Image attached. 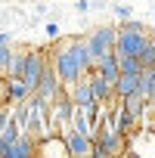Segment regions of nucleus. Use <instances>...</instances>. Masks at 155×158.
<instances>
[{
  "mask_svg": "<svg viewBox=\"0 0 155 158\" xmlns=\"http://www.w3.org/2000/svg\"><path fill=\"white\" fill-rule=\"evenodd\" d=\"M53 68H56V77L59 84L68 87L74 81H81V77L93 68L90 65V56H87V44L78 40V37H68L56 47V56H53Z\"/></svg>",
  "mask_w": 155,
  "mask_h": 158,
  "instance_id": "f257e3e1",
  "label": "nucleus"
},
{
  "mask_svg": "<svg viewBox=\"0 0 155 158\" xmlns=\"http://www.w3.org/2000/svg\"><path fill=\"white\" fill-rule=\"evenodd\" d=\"M84 44H87L90 65H96L106 53H112V50H115V28H99V31H93Z\"/></svg>",
  "mask_w": 155,
  "mask_h": 158,
  "instance_id": "f03ea898",
  "label": "nucleus"
},
{
  "mask_svg": "<svg viewBox=\"0 0 155 158\" xmlns=\"http://www.w3.org/2000/svg\"><path fill=\"white\" fill-rule=\"evenodd\" d=\"M44 68H47L44 53H40V50H25V59H22V71H19V77L28 84V90H31V93H34V87H37V81H40Z\"/></svg>",
  "mask_w": 155,
  "mask_h": 158,
  "instance_id": "7ed1b4c3",
  "label": "nucleus"
},
{
  "mask_svg": "<svg viewBox=\"0 0 155 158\" xmlns=\"http://www.w3.org/2000/svg\"><path fill=\"white\" fill-rule=\"evenodd\" d=\"M146 37H149V31H146V28H143V31L115 28V53H121V56H136V53L143 50Z\"/></svg>",
  "mask_w": 155,
  "mask_h": 158,
  "instance_id": "20e7f679",
  "label": "nucleus"
},
{
  "mask_svg": "<svg viewBox=\"0 0 155 158\" xmlns=\"http://www.w3.org/2000/svg\"><path fill=\"white\" fill-rule=\"evenodd\" d=\"M59 90H62V84H59V77H56V68L47 65L44 74H40V81H37V87H34V96H37L40 102H53V96H56Z\"/></svg>",
  "mask_w": 155,
  "mask_h": 158,
  "instance_id": "39448f33",
  "label": "nucleus"
},
{
  "mask_svg": "<svg viewBox=\"0 0 155 158\" xmlns=\"http://www.w3.org/2000/svg\"><path fill=\"white\" fill-rule=\"evenodd\" d=\"M62 139H65L68 155H90L93 152V136H87V133H78V130L65 127L62 130Z\"/></svg>",
  "mask_w": 155,
  "mask_h": 158,
  "instance_id": "423d86ee",
  "label": "nucleus"
},
{
  "mask_svg": "<svg viewBox=\"0 0 155 158\" xmlns=\"http://www.w3.org/2000/svg\"><path fill=\"white\" fill-rule=\"evenodd\" d=\"M136 90H140V74L121 71V74L115 77V84H112V96H118V99H124V96H130V93H136Z\"/></svg>",
  "mask_w": 155,
  "mask_h": 158,
  "instance_id": "0eeeda50",
  "label": "nucleus"
},
{
  "mask_svg": "<svg viewBox=\"0 0 155 158\" xmlns=\"http://www.w3.org/2000/svg\"><path fill=\"white\" fill-rule=\"evenodd\" d=\"M84 77H87V84H90V90H93V99H96V102H106V99H112V84H109V81H103V77H99L93 68H90Z\"/></svg>",
  "mask_w": 155,
  "mask_h": 158,
  "instance_id": "6e6552de",
  "label": "nucleus"
},
{
  "mask_svg": "<svg viewBox=\"0 0 155 158\" xmlns=\"http://www.w3.org/2000/svg\"><path fill=\"white\" fill-rule=\"evenodd\" d=\"M31 96V90H28V84L22 81V77H10L6 74V102H22V99H28Z\"/></svg>",
  "mask_w": 155,
  "mask_h": 158,
  "instance_id": "1a4fd4ad",
  "label": "nucleus"
},
{
  "mask_svg": "<svg viewBox=\"0 0 155 158\" xmlns=\"http://www.w3.org/2000/svg\"><path fill=\"white\" fill-rule=\"evenodd\" d=\"M118 102H121V106H124V109H127L136 121L143 118V112H146V106H149V99H146L140 90H136V93H130V96H124V99H118Z\"/></svg>",
  "mask_w": 155,
  "mask_h": 158,
  "instance_id": "9d476101",
  "label": "nucleus"
},
{
  "mask_svg": "<svg viewBox=\"0 0 155 158\" xmlns=\"http://www.w3.org/2000/svg\"><path fill=\"white\" fill-rule=\"evenodd\" d=\"M140 93H143L146 99H152V96H155V65L140 68Z\"/></svg>",
  "mask_w": 155,
  "mask_h": 158,
  "instance_id": "9b49d317",
  "label": "nucleus"
},
{
  "mask_svg": "<svg viewBox=\"0 0 155 158\" xmlns=\"http://www.w3.org/2000/svg\"><path fill=\"white\" fill-rule=\"evenodd\" d=\"M136 59H140L143 68H146V65H155V37H146V44H143V50L136 53Z\"/></svg>",
  "mask_w": 155,
  "mask_h": 158,
  "instance_id": "f8f14e48",
  "label": "nucleus"
},
{
  "mask_svg": "<svg viewBox=\"0 0 155 158\" xmlns=\"http://www.w3.org/2000/svg\"><path fill=\"white\" fill-rule=\"evenodd\" d=\"M118 68H121V71H127V74H140V68H143V65H140V59H136V56H121V53H118Z\"/></svg>",
  "mask_w": 155,
  "mask_h": 158,
  "instance_id": "ddd939ff",
  "label": "nucleus"
},
{
  "mask_svg": "<svg viewBox=\"0 0 155 158\" xmlns=\"http://www.w3.org/2000/svg\"><path fill=\"white\" fill-rule=\"evenodd\" d=\"M10 56H13L10 44H0V71H6V62H10Z\"/></svg>",
  "mask_w": 155,
  "mask_h": 158,
  "instance_id": "4468645a",
  "label": "nucleus"
},
{
  "mask_svg": "<svg viewBox=\"0 0 155 158\" xmlns=\"http://www.w3.org/2000/svg\"><path fill=\"white\" fill-rule=\"evenodd\" d=\"M47 37H50V40H56V37H59V25H56V22H50V25H47Z\"/></svg>",
  "mask_w": 155,
  "mask_h": 158,
  "instance_id": "2eb2a0df",
  "label": "nucleus"
},
{
  "mask_svg": "<svg viewBox=\"0 0 155 158\" xmlns=\"http://www.w3.org/2000/svg\"><path fill=\"white\" fill-rule=\"evenodd\" d=\"M115 13H118L121 19H130V6H115Z\"/></svg>",
  "mask_w": 155,
  "mask_h": 158,
  "instance_id": "dca6fc26",
  "label": "nucleus"
},
{
  "mask_svg": "<svg viewBox=\"0 0 155 158\" xmlns=\"http://www.w3.org/2000/svg\"><path fill=\"white\" fill-rule=\"evenodd\" d=\"M0 44H10V34L6 31H0Z\"/></svg>",
  "mask_w": 155,
  "mask_h": 158,
  "instance_id": "f3484780",
  "label": "nucleus"
}]
</instances>
